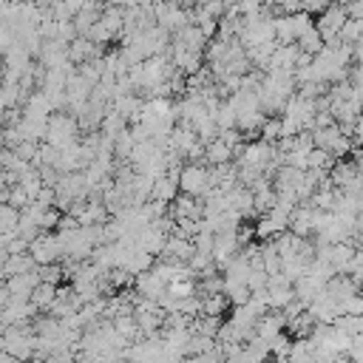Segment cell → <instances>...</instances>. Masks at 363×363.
<instances>
[{
  "label": "cell",
  "mask_w": 363,
  "mask_h": 363,
  "mask_svg": "<svg viewBox=\"0 0 363 363\" xmlns=\"http://www.w3.org/2000/svg\"><path fill=\"white\" fill-rule=\"evenodd\" d=\"M79 136H82V130H79L77 116L71 111H54L48 116V128H45V139L43 142H48L51 147L62 150V147L74 145Z\"/></svg>",
  "instance_id": "1"
},
{
  "label": "cell",
  "mask_w": 363,
  "mask_h": 363,
  "mask_svg": "<svg viewBox=\"0 0 363 363\" xmlns=\"http://www.w3.org/2000/svg\"><path fill=\"white\" fill-rule=\"evenodd\" d=\"M210 167L204 162H184L179 170V193L201 199L210 190Z\"/></svg>",
  "instance_id": "2"
},
{
  "label": "cell",
  "mask_w": 363,
  "mask_h": 363,
  "mask_svg": "<svg viewBox=\"0 0 363 363\" xmlns=\"http://www.w3.org/2000/svg\"><path fill=\"white\" fill-rule=\"evenodd\" d=\"M28 255L34 258L37 267H45V264H62V244H60V235L54 230H43L31 244H28Z\"/></svg>",
  "instance_id": "3"
},
{
  "label": "cell",
  "mask_w": 363,
  "mask_h": 363,
  "mask_svg": "<svg viewBox=\"0 0 363 363\" xmlns=\"http://www.w3.org/2000/svg\"><path fill=\"white\" fill-rule=\"evenodd\" d=\"M346 9H343V3H332L326 11H320L318 14V20H315V28H318V34L323 37V45H329V43H337V34H340V26L346 23Z\"/></svg>",
  "instance_id": "4"
},
{
  "label": "cell",
  "mask_w": 363,
  "mask_h": 363,
  "mask_svg": "<svg viewBox=\"0 0 363 363\" xmlns=\"http://www.w3.org/2000/svg\"><path fill=\"white\" fill-rule=\"evenodd\" d=\"M3 284L11 292V301H28L31 298V289L40 284V272L31 269V272H20V275H9Z\"/></svg>",
  "instance_id": "5"
},
{
  "label": "cell",
  "mask_w": 363,
  "mask_h": 363,
  "mask_svg": "<svg viewBox=\"0 0 363 363\" xmlns=\"http://www.w3.org/2000/svg\"><path fill=\"white\" fill-rule=\"evenodd\" d=\"M105 54V48L102 45H94L88 37H82V34H77L71 43H68V60L74 62V65H82V62H88V60H96V57H102Z\"/></svg>",
  "instance_id": "6"
},
{
  "label": "cell",
  "mask_w": 363,
  "mask_h": 363,
  "mask_svg": "<svg viewBox=\"0 0 363 363\" xmlns=\"http://www.w3.org/2000/svg\"><path fill=\"white\" fill-rule=\"evenodd\" d=\"M193 255V238H182V235H167V241H164V250H162V255L159 258H167V261H182V264H187V258Z\"/></svg>",
  "instance_id": "7"
},
{
  "label": "cell",
  "mask_w": 363,
  "mask_h": 363,
  "mask_svg": "<svg viewBox=\"0 0 363 363\" xmlns=\"http://www.w3.org/2000/svg\"><path fill=\"white\" fill-rule=\"evenodd\" d=\"M284 326H286L284 312H281V309H269V312H264V315L258 318V323H255V335L264 337V340H272L278 332H284Z\"/></svg>",
  "instance_id": "8"
},
{
  "label": "cell",
  "mask_w": 363,
  "mask_h": 363,
  "mask_svg": "<svg viewBox=\"0 0 363 363\" xmlns=\"http://www.w3.org/2000/svg\"><path fill=\"white\" fill-rule=\"evenodd\" d=\"M230 162H233V147H227L218 136H216V139H210V142L204 145V164H207V167L230 164Z\"/></svg>",
  "instance_id": "9"
},
{
  "label": "cell",
  "mask_w": 363,
  "mask_h": 363,
  "mask_svg": "<svg viewBox=\"0 0 363 363\" xmlns=\"http://www.w3.org/2000/svg\"><path fill=\"white\" fill-rule=\"evenodd\" d=\"M176 196H179V179H176V176H167V173H164V176L153 179V187H150V199L170 204Z\"/></svg>",
  "instance_id": "10"
},
{
  "label": "cell",
  "mask_w": 363,
  "mask_h": 363,
  "mask_svg": "<svg viewBox=\"0 0 363 363\" xmlns=\"http://www.w3.org/2000/svg\"><path fill=\"white\" fill-rule=\"evenodd\" d=\"M31 269H37V264L28 255V250L26 252H9L6 261H3V275L6 278L9 275H20V272H31Z\"/></svg>",
  "instance_id": "11"
},
{
  "label": "cell",
  "mask_w": 363,
  "mask_h": 363,
  "mask_svg": "<svg viewBox=\"0 0 363 363\" xmlns=\"http://www.w3.org/2000/svg\"><path fill=\"white\" fill-rule=\"evenodd\" d=\"M54 298H57V284H48V281H40L34 289H31V303H34V309L43 315V312H48V306L54 303Z\"/></svg>",
  "instance_id": "12"
},
{
  "label": "cell",
  "mask_w": 363,
  "mask_h": 363,
  "mask_svg": "<svg viewBox=\"0 0 363 363\" xmlns=\"http://www.w3.org/2000/svg\"><path fill=\"white\" fill-rule=\"evenodd\" d=\"M230 309V298L224 292H210V295H201V312L199 315H218L224 318Z\"/></svg>",
  "instance_id": "13"
},
{
  "label": "cell",
  "mask_w": 363,
  "mask_h": 363,
  "mask_svg": "<svg viewBox=\"0 0 363 363\" xmlns=\"http://www.w3.org/2000/svg\"><path fill=\"white\" fill-rule=\"evenodd\" d=\"M332 164H335V156H332L329 150H323V147H312V150L306 153V170L329 173V170H332Z\"/></svg>",
  "instance_id": "14"
},
{
  "label": "cell",
  "mask_w": 363,
  "mask_h": 363,
  "mask_svg": "<svg viewBox=\"0 0 363 363\" xmlns=\"http://www.w3.org/2000/svg\"><path fill=\"white\" fill-rule=\"evenodd\" d=\"M295 45H298L303 54H312V57H315V54L323 48V37H320V34H318V28L312 26V28H306V31L295 40Z\"/></svg>",
  "instance_id": "15"
},
{
  "label": "cell",
  "mask_w": 363,
  "mask_h": 363,
  "mask_svg": "<svg viewBox=\"0 0 363 363\" xmlns=\"http://www.w3.org/2000/svg\"><path fill=\"white\" fill-rule=\"evenodd\" d=\"M363 37V20H354V17H346V23L340 26V34H337V43H346V45H354L357 40Z\"/></svg>",
  "instance_id": "16"
},
{
  "label": "cell",
  "mask_w": 363,
  "mask_h": 363,
  "mask_svg": "<svg viewBox=\"0 0 363 363\" xmlns=\"http://www.w3.org/2000/svg\"><path fill=\"white\" fill-rule=\"evenodd\" d=\"M258 139H264V142L275 145V142L281 139V116H267V119H264V125H261Z\"/></svg>",
  "instance_id": "17"
},
{
  "label": "cell",
  "mask_w": 363,
  "mask_h": 363,
  "mask_svg": "<svg viewBox=\"0 0 363 363\" xmlns=\"http://www.w3.org/2000/svg\"><path fill=\"white\" fill-rule=\"evenodd\" d=\"M349 139H352V145H354V147H363V116H357V119H354Z\"/></svg>",
  "instance_id": "18"
},
{
  "label": "cell",
  "mask_w": 363,
  "mask_h": 363,
  "mask_svg": "<svg viewBox=\"0 0 363 363\" xmlns=\"http://www.w3.org/2000/svg\"><path fill=\"white\" fill-rule=\"evenodd\" d=\"M332 363H352V360H349V357H346V354H337V357H335V360H332Z\"/></svg>",
  "instance_id": "19"
},
{
  "label": "cell",
  "mask_w": 363,
  "mask_h": 363,
  "mask_svg": "<svg viewBox=\"0 0 363 363\" xmlns=\"http://www.w3.org/2000/svg\"><path fill=\"white\" fill-rule=\"evenodd\" d=\"M264 363H286V360H278V357H269V360H264Z\"/></svg>",
  "instance_id": "20"
},
{
  "label": "cell",
  "mask_w": 363,
  "mask_h": 363,
  "mask_svg": "<svg viewBox=\"0 0 363 363\" xmlns=\"http://www.w3.org/2000/svg\"><path fill=\"white\" fill-rule=\"evenodd\" d=\"M196 3H204V0H196Z\"/></svg>",
  "instance_id": "21"
}]
</instances>
